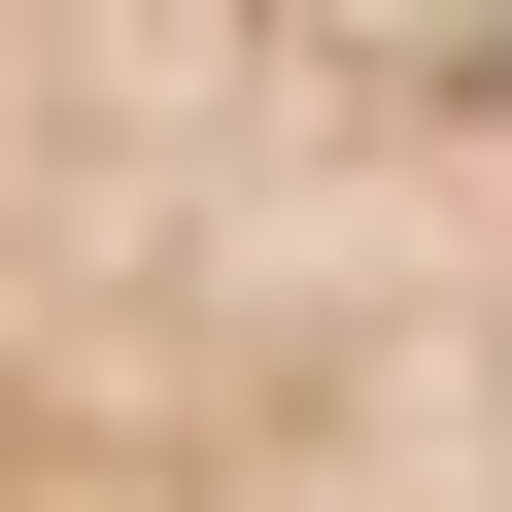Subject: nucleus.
<instances>
[{
  "label": "nucleus",
  "mask_w": 512,
  "mask_h": 512,
  "mask_svg": "<svg viewBox=\"0 0 512 512\" xmlns=\"http://www.w3.org/2000/svg\"><path fill=\"white\" fill-rule=\"evenodd\" d=\"M0 512H512V0H0Z\"/></svg>",
  "instance_id": "1"
}]
</instances>
